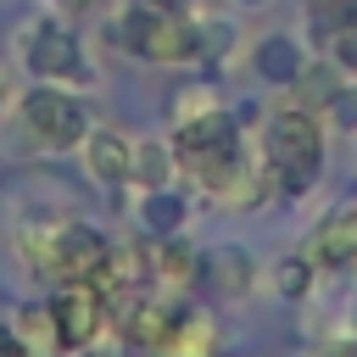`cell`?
<instances>
[{
	"mask_svg": "<svg viewBox=\"0 0 357 357\" xmlns=\"http://www.w3.org/2000/svg\"><path fill=\"white\" fill-rule=\"evenodd\" d=\"M257 145H262V167H268L279 195H307L324 178V123H318V112H301V106L273 112L262 123Z\"/></svg>",
	"mask_w": 357,
	"mask_h": 357,
	"instance_id": "6da1fadb",
	"label": "cell"
},
{
	"mask_svg": "<svg viewBox=\"0 0 357 357\" xmlns=\"http://www.w3.org/2000/svg\"><path fill=\"white\" fill-rule=\"evenodd\" d=\"M123 50L139 56V61H156V67H178V61H201L206 45H201V22L184 17V11H156V6H128L123 22Z\"/></svg>",
	"mask_w": 357,
	"mask_h": 357,
	"instance_id": "7a4b0ae2",
	"label": "cell"
},
{
	"mask_svg": "<svg viewBox=\"0 0 357 357\" xmlns=\"http://www.w3.org/2000/svg\"><path fill=\"white\" fill-rule=\"evenodd\" d=\"M17 112H22V128L50 151H73L89 134V106L73 89H56V84H33Z\"/></svg>",
	"mask_w": 357,
	"mask_h": 357,
	"instance_id": "3957f363",
	"label": "cell"
},
{
	"mask_svg": "<svg viewBox=\"0 0 357 357\" xmlns=\"http://www.w3.org/2000/svg\"><path fill=\"white\" fill-rule=\"evenodd\" d=\"M22 67L33 73V84H89L84 45H78V33H67L61 22H33V28H28Z\"/></svg>",
	"mask_w": 357,
	"mask_h": 357,
	"instance_id": "277c9868",
	"label": "cell"
},
{
	"mask_svg": "<svg viewBox=\"0 0 357 357\" xmlns=\"http://www.w3.org/2000/svg\"><path fill=\"white\" fill-rule=\"evenodd\" d=\"M50 312H56V335H61V351H78L89 340L106 335V318H112V301L100 284L89 279H61V290L50 296Z\"/></svg>",
	"mask_w": 357,
	"mask_h": 357,
	"instance_id": "5b68a950",
	"label": "cell"
},
{
	"mask_svg": "<svg viewBox=\"0 0 357 357\" xmlns=\"http://www.w3.org/2000/svg\"><path fill=\"white\" fill-rule=\"evenodd\" d=\"M106 262H112V240H106L100 229H89V223H61V234H56V257H50V273L100 284Z\"/></svg>",
	"mask_w": 357,
	"mask_h": 357,
	"instance_id": "8992f818",
	"label": "cell"
},
{
	"mask_svg": "<svg viewBox=\"0 0 357 357\" xmlns=\"http://www.w3.org/2000/svg\"><path fill=\"white\" fill-rule=\"evenodd\" d=\"M307 257H312V268H324V273L357 268V201H340V206L324 212V223H318L312 240H307Z\"/></svg>",
	"mask_w": 357,
	"mask_h": 357,
	"instance_id": "52a82bcc",
	"label": "cell"
},
{
	"mask_svg": "<svg viewBox=\"0 0 357 357\" xmlns=\"http://www.w3.org/2000/svg\"><path fill=\"white\" fill-rule=\"evenodd\" d=\"M84 167H89V178L106 184V190L134 184V139L117 134V128H89V134H84Z\"/></svg>",
	"mask_w": 357,
	"mask_h": 357,
	"instance_id": "ba28073f",
	"label": "cell"
},
{
	"mask_svg": "<svg viewBox=\"0 0 357 357\" xmlns=\"http://www.w3.org/2000/svg\"><path fill=\"white\" fill-rule=\"evenodd\" d=\"M201 279H206L218 296L240 301V296H251V284H257V262H251L245 245H218V251L201 262Z\"/></svg>",
	"mask_w": 357,
	"mask_h": 357,
	"instance_id": "9c48e42d",
	"label": "cell"
},
{
	"mask_svg": "<svg viewBox=\"0 0 357 357\" xmlns=\"http://www.w3.org/2000/svg\"><path fill=\"white\" fill-rule=\"evenodd\" d=\"M201 251L184 240V234H167V240H151V279L156 284H195L201 279Z\"/></svg>",
	"mask_w": 357,
	"mask_h": 357,
	"instance_id": "30bf717a",
	"label": "cell"
},
{
	"mask_svg": "<svg viewBox=\"0 0 357 357\" xmlns=\"http://www.w3.org/2000/svg\"><path fill=\"white\" fill-rule=\"evenodd\" d=\"M139 223H145L151 240L184 234V223H190V201H184L173 184H156V190H145V201H139Z\"/></svg>",
	"mask_w": 357,
	"mask_h": 357,
	"instance_id": "8fae6325",
	"label": "cell"
},
{
	"mask_svg": "<svg viewBox=\"0 0 357 357\" xmlns=\"http://www.w3.org/2000/svg\"><path fill=\"white\" fill-rule=\"evenodd\" d=\"M301 67H307V56H301V45H296L290 33H268V39L257 45V73H262V84L290 89V84L301 78Z\"/></svg>",
	"mask_w": 357,
	"mask_h": 357,
	"instance_id": "7c38bea8",
	"label": "cell"
},
{
	"mask_svg": "<svg viewBox=\"0 0 357 357\" xmlns=\"http://www.w3.org/2000/svg\"><path fill=\"white\" fill-rule=\"evenodd\" d=\"M11 335L22 340V351H28V357L61 351V335H56V312H50V301H45V307H39V301L17 307V312H11Z\"/></svg>",
	"mask_w": 357,
	"mask_h": 357,
	"instance_id": "4fadbf2b",
	"label": "cell"
},
{
	"mask_svg": "<svg viewBox=\"0 0 357 357\" xmlns=\"http://www.w3.org/2000/svg\"><path fill=\"white\" fill-rule=\"evenodd\" d=\"M312 273H318L312 257H307V251H290V257L273 262V290H279L284 301H301V296L312 290Z\"/></svg>",
	"mask_w": 357,
	"mask_h": 357,
	"instance_id": "5bb4252c",
	"label": "cell"
},
{
	"mask_svg": "<svg viewBox=\"0 0 357 357\" xmlns=\"http://www.w3.org/2000/svg\"><path fill=\"white\" fill-rule=\"evenodd\" d=\"M340 84H346V73H340L335 61H312V67H301V78H296L290 89H301V100H312V112H318Z\"/></svg>",
	"mask_w": 357,
	"mask_h": 357,
	"instance_id": "9a60e30c",
	"label": "cell"
},
{
	"mask_svg": "<svg viewBox=\"0 0 357 357\" xmlns=\"http://www.w3.org/2000/svg\"><path fill=\"white\" fill-rule=\"evenodd\" d=\"M223 106V95L212 89V84H190V89H178L173 100H167V117H173V128L178 123H195V117H206V112H218Z\"/></svg>",
	"mask_w": 357,
	"mask_h": 357,
	"instance_id": "2e32d148",
	"label": "cell"
},
{
	"mask_svg": "<svg viewBox=\"0 0 357 357\" xmlns=\"http://www.w3.org/2000/svg\"><path fill=\"white\" fill-rule=\"evenodd\" d=\"M134 178L145 184V190H156V184H167L173 178V145H134Z\"/></svg>",
	"mask_w": 357,
	"mask_h": 357,
	"instance_id": "e0dca14e",
	"label": "cell"
},
{
	"mask_svg": "<svg viewBox=\"0 0 357 357\" xmlns=\"http://www.w3.org/2000/svg\"><path fill=\"white\" fill-rule=\"evenodd\" d=\"M324 112H329V123H335V128H357V78H351V84H340V89L324 100Z\"/></svg>",
	"mask_w": 357,
	"mask_h": 357,
	"instance_id": "ac0fdd59",
	"label": "cell"
},
{
	"mask_svg": "<svg viewBox=\"0 0 357 357\" xmlns=\"http://www.w3.org/2000/svg\"><path fill=\"white\" fill-rule=\"evenodd\" d=\"M329 61H335L346 78H357V28H335V33H329Z\"/></svg>",
	"mask_w": 357,
	"mask_h": 357,
	"instance_id": "d6986e66",
	"label": "cell"
},
{
	"mask_svg": "<svg viewBox=\"0 0 357 357\" xmlns=\"http://www.w3.org/2000/svg\"><path fill=\"white\" fill-rule=\"evenodd\" d=\"M318 357H357V335H335V340H324Z\"/></svg>",
	"mask_w": 357,
	"mask_h": 357,
	"instance_id": "ffe728a7",
	"label": "cell"
},
{
	"mask_svg": "<svg viewBox=\"0 0 357 357\" xmlns=\"http://www.w3.org/2000/svg\"><path fill=\"white\" fill-rule=\"evenodd\" d=\"M0 357H28V351H22V340H17V335H11V324H6V329H0Z\"/></svg>",
	"mask_w": 357,
	"mask_h": 357,
	"instance_id": "44dd1931",
	"label": "cell"
},
{
	"mask_svg": "<svg viewBox=\"0 0 357 357\" xmlns=\"http://www.w3.org/2000/svg\"><path fill=\"white\" fill-rule=\"evenodd\" d=\"M73 357H123V351H117V346H106V340H89V346H78Z\"/></svg>",
	"mask_w": 357,
	"mask_h": 357,
	"instance_id": "7402d4cb",
	"label": "cell"
},
{
	"mask_svg": "<svg viewBox=\"0 0 357 357\" xmlns=\"http://www.w3.org/2000/svg\"><path fill=\"white\" fill-rule=\"evenodd\" d=\"M139 6H156V11H184L190 0H139Z\"/></svg>",
	"mask_w": 357,
	"mask_h": 357,
	"instance_id": "603a6c76",
	"label": "cell"
},
{
	"mask_svg": "<svg viewBox=\"0 0 357 357\" xmlns=\"http://www.w3.org/2000/svg\"><path fill=\"white\" fill-rule=\"evenodd\" d=\"M329 6H340V0H307V11H329Z\"/></svg>",
	"mask_w": 357,
	"mask_h": 357,
	"instance_id": "cb8c5ba5",
	"label": "cell"
},
{
	"mask_svg": "<svg viewBox=\"0 0 357 357\" xmlns=\"http://www.w3.org/2000/svg\"><path fill=\"white\" fill-rule=\"evenodd\" d=\"M67 6H100V0H67Z\"/></svg>",
	"mask_w": 357,
	"mask_h": 357,
	"instance_id": "d4e9b609",
	"label": "cell"
},
{
	"mask_svg": "<svg viewBox=\"0 0 357 357\" xmlns=\"http://www.w3.org/2000/svg\"><path fill=\"white\" fill-rule=\"evenodd\" d=\"M240 6H268V0H240Z\"/></svg>",
	"mask_w": 357,
	"mask_h": 357,
	"instance_id": "484cf974",
	"label": "cell"
}]
</instances>
